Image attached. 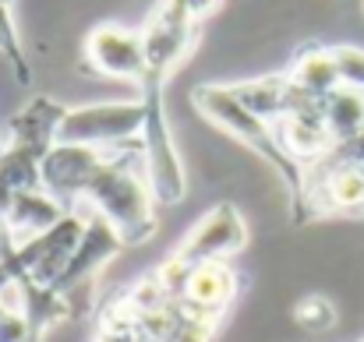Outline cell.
Here are the masks:
<instances>
[{
  "instance_id": "ba28073f",
  "label": "cell",
  "mask_w": 364,
  "mask_h": 342,
  "mask_svg": "<svg viewBox=\"0 0 364 342\" xmlns=\"http://www.w3.org/2000/svg\"><path fill=\"white\" fill-rule=\"evenodd\" d=\"M85 60L103 78L134 82V85L149 82V60H145L141 32H131L124 25H110V21L96 25L85 39Z\"/></svg>"
},
{
  "instance_id": "277c9868",
  "label": "cell",
  "mask_w": 364,
  "mask_h": 342,
  "mask_svg": "<svg viewBox=\"0 0 364 342\" xmlns=\"http://www.w3.org/2000/svg\"><path fill=\"white\" fill-rule=\"evenodd\" d=\"M141 127H145V99L92 103V106H75L64 114L57 141L96 145V148H127V145L141 141Z\"/></svg>"
},
{
  "instance_id": "6da1fadb",
  "label": "cell",
  "mask_w": 364,
  "mask_h": 342,
  "mask_svg": "<svg viewBox=\"0 0 364 342\" xmlns=\"http://www.w3.org/2000/svg\"><path fill=\"white\" fill-rule=\"evenodd\" d=\"M75 209H89V212L103 216L121 233L124 247H138L152 236L156 194L149 187V177H145L141 141L127 145V148H114V155L96 173V180L89 184V191L82 194V202Z\"/></svg>"
},
{
  "instance_id": "e0dca14e",
  "label": "cell",
  "mask_w": 364,
  "mask_h": 342,
  "mask_svg": "<svg viewBox=\"0 0 364 342\" xmlns=\"http://www.w3.org/2000/svg\"><path fill=\"white\" fill-rule=\"evenodd\" d=\"M181 4L191 11V18H195V21H202V18H205V14H213L223 0H181Z\"/></svg>"
},
{
  "instance_id": "7c38bea8",
  "label": "cell",
  "mask_w": 364,
  "mask_h": 342,
  "mask_svg": "<svg viewBox=\"0 0 364 342\" xmlns=\"http://www.w3.org/2000/svg\"><path fill=\"white\" fill-rule=\"evenodd\" d=\"M287 78H290L294 89H301L311 99H326L329 92H336L343 85L333 50H322V46H308L304 53H297V60L290 64Z\"/></svg>"
},
{
  "instance_id": "9c48e42d",
  "label": "cell",
  "mask_w": 364,
  "mask_h": 342,
  "mask_svg": "<svg viewBox=\"0 0 364 342\" xmlns=\"http://www.w3.org/2000/svg\"><path fill=\"white\" fill-rule=\"evenodd\" d=\"M241 275L230 268V261H205V265H195L184 272V282L177 289V297L198 311L202 318L209 321H223V314L230 311V300L237 297V282Z\"/></svg>"
},
{
  "instance_id": "ac0fdd59",
  "label": "cell",
  "mask_w": 364,
  "mask_h": 342,
  "mask_svg": "<svg viewBox=\"0 0 364 342\" xmlns=\"http://www.w3.org/2000/svg\"><path fill=\"white\" fill-rule=\"evenodd\" d=\"M0 152H4V141H0Z\"/></svg>"
},
{
  "instance_id": "52a82bcc",
  "label": "cell",
  "mask_w": 364,
  "mask_h": 342,
  "mask_svg": "<svg viewBox=\"0 0 364 342\" xmlns=\"http://www.w3.org/2000/svg\"><path fill=\"white\" fill-rule=\"evenodd\" d=\"M114 155V148H96V145H71V141H57L39 170V184L60 198L64 205H78L82 194L89 191V184L96 180V173L107 166V159Z\"/></svg>"
},
{
  "instance_id": "5b68a950",
  "label": "cell",
  "mask_w": 364,
  "mask_h": 342,
  "mask_svg": "<svg viewBox=\"0 0 364 342\" xmlns=\"http://www.w3.org/2000/svg\"><path fill=\"white\" fill-rule=\"evenodd\" d=\"M247 240H251V233H247V223L237 212V205L220 202L184 233V240L173 247V254L166 261L181 272L205 265V261H230L234 254H241L247 247Z\"/></svg>"
},
{
  "instance_id": "2e32d148",
  "label": "cell",
  "mask_w": 364,
  "mask_h": 342,
  "mask_svg": "<svg viewBox=\"0 0 364 342\" xmlns=\"http://www.w3.org/2000/svg\"><path fill=\"white\" fill-rule=\"evenodd\" d=\"M333 57H336V67H340V82L347 89L364 92V50H358V46H333Z\"/></svg>"
},
{
  "instance_id": "4fadbf2b",
  "label": "cell",
  "mask_w": 364,
  "mask_h": 342,
  "mask_svg": "<svg viewBox=\"0 0 364 342\" xmlns=\"http://www.w3.org/2000/svg\"><path fill=\"white\" fill-rule=\"evenodd\" d=\"M322 116H326V127H329L333 141H347V138L361 134L364 131V92L340 85L336 92H329L322 99Z\"/></svg>"
},
{
  "instance_id": "30bf717a",
  "label": "cell",
  "mask_w": 364,
  "mask_h": 342,
  "mask_svg": "<svg viewBox=\"0 0 364 342\" xmlns=\"http://www.w3.org/2000/svg\"><path fill=\"white\" fill-rule=\"evenodd\" d=\"M121 250H124L121 233L110 226L103 216L89 212V226H85L82 240H78V250H75V258H71V265H68V272H64L57 293H71L75 286L89 282V279H92L107 261H114Z\"/></svg>"
},
{
  "instance_id": "9a60e30c",
  "label": "cell",
  "mask_w": 364,
  "mask_h": 342,
  "mask_svg": "<svg viewBox=\"0 0 364 342\" xmlns=\"http://www.w3.org/2000/svg\"><path fill=\"white\" fill-rule=\"evenodd\" d=\"M294 318H297V325L304 329V332H329L333 325H336V318H340V311L333 307V300H326V297H304L297 307H294Z\"/></svg>"
},
{
  "instance_id": "8fae6325",
  "label": "cell",
  "mask_w": 364,
  "mask_h": 342,
  "mask_svg": "<svg viewBox=\"0 0 364 342\" xmlns=\"http://www.w3.org/2000/svg\"><path fill=\"white\" fill-rule=\"evenodd\" d=\"M64 216H68V205L60 198H53L46 187H32L11 202V209L4 216V233L14 243H21V240H32V236L53 229Z\"/></svg>"
},
{
  "instance_id": "8992f818",
  "label": "cell",
  "mask_w": 364,
  "mask_h": 342,
  "mask_svg": "<svg viewBox=\"0 0 364 342\" xmlns=\"http://www.w3.org/2000/svg\"><path fill=\"white\" fill-rule=\"evenodd\" d=\"M141 43L149 60V82H166L170 71L198 43V21L181 0H159V7L141 28Z\"/></svg>"
},
{
  "instance_id": "5bb4252c",
  "label": "cell",
  "mask_w": 364,
  "mask_h": 342,
  "mask_svg": "<svg viewBox=\"0 0 364 342\" xmlns=\"http://www.w3.org/2000/svg\"><path fill=\"white\" fill-rule=\"evenodd\" d=\"M0 53L11 64L18 85H32V67L25 60V50H21V39H18V28L11 18V0H0Z\"/></svg>"
},
{
  "instance_id": "3957f363",
  "label": "cell",
  "mask_w": 364,
  "mask_h": 342,
  "mask_svg": "<svg viewBox=\"0 0 364 342\" xmlns=\"http://www.w3.org/2000/svg\"><path fill=\"white\" fill-rule=\"evenodd\" d=\"M145 127H141V162L149 187L156 194V205H173L188 191V173L181 166L173 131L163 110V82H145Z\"/></svg>"
},
{
  "instance_id": "7a4b0ae2",
  "label": "cell",
  "mask_w": 364,
  "mask_h": 342,
  "mask_svg": "<svg viewBox=\"0 0 364 342\" xmlns=\"http://www.w3.org/2000/svg\"><path fill=\"white\" fill-rule=\"evenodd\" d=\"M191 103L198 106V114L205 116V120H213V123L223 127L227 134L241 138L244 145H251L269 166H276V170L290 180L294 205L301 209L304 187H308V170L283 152V145H279V138H276V127H272L269 120L251 114L241 99L230 92V85H198V89L191 92Z\"/></svg>"
}]
</instances>
